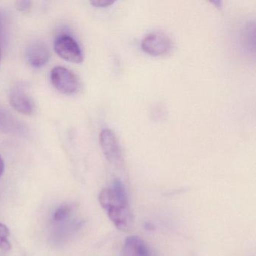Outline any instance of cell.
<instances>
[{"instance_id": "6da1fadb", "label": "cell", "mask_w": 256, "mask_h": 256, "mask_svg": "<svg viewBox=\"0 0 256 256\" xmlns=\"http://www.w3.org/2000/svg\"><path fill=\"white\" fill-rule=\"evenodd\" d=\"M100 202L109 218L119 230L126 232L132 224L126 192L122 182L115 180L113 188H104L100 194Z\"/></svg>"}, {"instance_id": "7a4b0ae2", "label": "cell", "mask_w": 256, "mask_h": 256, "mask_svg": "<svg viewBox=\"0 0 256 256\" xmlns=\"http://www.w3.org/2000/svg\"><path fill=\"white\" fill-rule=\"evenodd\" d=\"M54 50L58 56L72 64H80L84 61L83 52L71 36H59L55 40Z\"/></svg>"}, {"instance_id": "3957f363", "label": "cell", "mask_w": 256, "mask_h": 256, "mask_svg": "<svg viewBox=\"0 0 256 256\" xmlns=\"http://www.w3.org/2000/svg\"><path fill=\"white\" fill-rule=\"evenodd\" d=\"M50 80L53 86L60 92L66 95H73L80 89V83L77 76L64 67L53 68Z\"/></svg>"}, {"instance_id": "277c9868", "label": "cell", "mask_w": 256, "mask_h": 256, "mask_svg": "<svg viewBox=\"0 0 256 256\" xmlns=\"http://www.w3.org/2000/svg\"><path fill=\"white\" fill-rule=\"evenodd\" d=\"M100 142L103 154L108 161L115 166H121L124 162L122 152L114 132L108 128L102 130Z\"/></svg>"}, {"instance_id": "5b68a950", "label": "cell", "mask_w": 256, "mask_h": 256, "mask_svg": "<svg viewBox=\"0 0 256 256\" xmlns=\"http://www.w3.org/2000/svg\"><path fill=\"white\" fill-rule=\"evenodd\" d=\"M142 48L146 54L152 56H163L167 54L172 49V42L163 32H152L144 38Z\"/></svg>"}, {"instance_id": "8992f818", "label": "cell", "mask_w": 256, "mask_h": 256, "mask_svg": "<svg viewBox=\"0 0 256 256\" xmlns=\"http://www.w3.org/2000/svg\"><path fill=\"white\" fill-rule=\"evenodd\" d=\"M50 54L47 46L42 42L32 43L26 50V59L35 68L44 67L50 60Z\"/></svg>"}, {"instance_id": "52a82bcc", "label": "cell", "mask_w": 256, "mask_h": 256, "mask_svg": "<svg viewBox=\"0 0 256 256\" xmlns=\"http://www.w3.org/2000/svg\"><path fill=\"white\" fill-rule=\"evenodd\" d=\"M10 103L14 110L25 115H31L35 112L36 106L31 97L20 89L14 90L10 97Z\"/></svg>"}, {"instance_id": "ba28073f", "label": "cell", "mask_w": 256, "mask_h": 256, "mask_svg": "<svg viewBox=\"0 0 256 256\" xmlns=\"http://www.w3.org/2000/svg\"><path fill=\"white\" fill-rule=\"evenodd\" d=\"M122 256H154L148 244L137 236H128L122 248Z\"/></svg>"}, {"instance_id": "9c48e42d", "label": "cell", "mask_w": 256, "mask_h": 256, "mask_svg": "<svg viewBox=\"0 0 256 256\" xmlns=\"http://www.w3.org/2000/svg\"><path fill=\"white\" fill-rule=\"evenodd\" d=\"M72 210V206H70V205L61 206L54 214V220L55 222L64 221L66 218H68V216L71 214Z\"/></svg>"}, {"instance_id": "30bf717a", "label": "cell", "mask_w": 256, "mask_h": 256, "mask_svg": "<svg viewBox=\"0 0 256 256\" xmlns=\"http://www.w3.org/2000/svg\"><path fill=\"white\" fill-rule=\"evenodd\" d=\"M13 120L10 118L6 114L0 113V130H4V128H6L7 131H10V128H12V122Z\"/></svg>"}, {"instance_id": "8fae6325", "label": "cell", "mask_w": 256, "mask_h": 256, "mask_svg": "<svg viewBox=\"0 0 256 256\" xmlns=\"http://www.w3.org/2000/svg\"><path fill=\"white\" fill-rule=\"evenodd\" d=\"M16 8L18 11L22 12H28L32 8V2L28 1V0L18 1L16 2Z\"/></svg>"}, {"instance_id": "7c38bea8", "label": "cell", "mask_w": 256, "mask_h": 256, "mask_svg": "<svg viewBox=\"0 0 256 256\" xmlns=\"http://www.w3.org/2000/svg\"><path fill=\"white\" fill-rule=\"evenodd\" d=\"M115 1L112 0H92L91 1V5L96 8H108L114 4Z\"/></svg>"}, {"instance_id": "4fadbf2b", "label": "cell", "mask_w": 256, "mask_h": 256, "mask_svg": "<svg viewBox=\"0 0 256 256\" xmlns=\"http://www.w3.org/2000/svg\"><path fill=\"white\" fill-rule=\"evenodd\" d=\"M10 235V228L6 224L0 223V240L8 239Z\"/></svg>"}, {"instance_id": "5bb4252c", "label": "cell", "mask_w": 256, "mask_h": 256, "mask_svg": "<svg viewBox=\"0 0 256 256\" xmlns=\"http://www.w3.org/2000/svg\"><path fill=\"white\" fill-rule=\"evenodd\" d=\"M0 248L2 251H10L12 248V244L8 239L0 240Z\"/></svg>"}, {"instance_id": "9a60e30c", "label": "cell", "mask_w": 256, "mask_h": 256, "mask_svg": "<svg viewBox=\"0 0 256 256\" xmlns=\"http://www.w3.org/2000/svg\"><path fill=\"white\" fill-rule=\"evenodd\" d=\"M5 172V163H4V160L0 156V176H2Z\"/></svg>"}, {"instance_id": "2e32d148", "label": "cell", "mask_w": 256, "mask_h": 256, "mask_svg": "<svg viewBox=\"0 0 256 256\" xmlns=\"http://www.w3.org/2000/svg\"><path fill=\"white\" fill-rule=\"evenodd\" d=\"M4 30V23H2V16L0 14V34H2Z\"/></svg>"}, {"instance_id": "e0dca14e", "label": "cell", "mask_w": 256, "mask_h": 256, "mask_svg": "<svg viewBox=\"0 0 256 256\" xmlns=\"http://www.w3.org/2000/svg\"><path fill=\"white\" fill-rule=\"evenodd\" d=\"M0 62H1V48H0Z\"/></svg>"}]
</instances>
